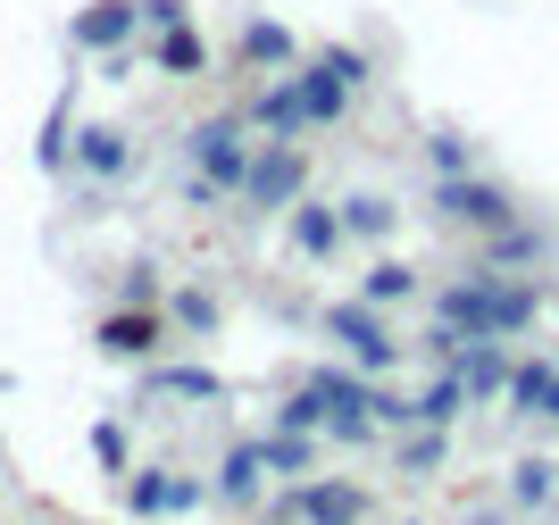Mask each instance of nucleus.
I'll use <instances>...</instances> for the list:
<instances>
[{"instance_id":"1","label":"nucleus","mask_w":559,"mask_h":525,"mask_svg":"<svg viewBox=\"0 0 559 525\" xmlns=\"http://www.w3.org/2000/svg\"><path fill=\"white\" fill-rule=\"evenodd\" d=\"M192 159L210 167V183H234V192H242V176H251V142H242V117H210V126L192 134Z\"/></svg>"},{"instance_id":"2","label":"nucleus","mask_w":559,"mask_h":525,"mask_svg":"<svg viewBox=\"0 0 559 525\" xmlns=\"http://www.w3.org/2000/svg\"><path fill=\"white\" fill-rule=\"evenodd\" d=\"M293 192H301V151L293 142L259 151L251 176H242V208H293Z\"/></svg>"},{"instance_id":"3","label":"nucleus","mask_w":559,"mask_h":525,"mask_svg":"<svg viewBox=\"0 0 559 525\" xmlns=\"http://www.w3.org/2000/svg\"><path fill=\"white\" fill-rule=\"evenodd\" d=\"M435 208H443V217H460V226H485V234H501V226L518 217L510 192H492V183H476V176H443Z\"/></svg>"},{"instance_id":"4","label":"nucleus","mask_w":559,"mask_h":525,"mask_svg":"<svg viewBox=\"0 0 559 525\" xmlns=\"http://www.w3.org/2000/svg\"><path fill=\"white\" fill-rule=\"evenodd\" d=\"M326 325H334V334L350 343V359H359V367H393V359H401V343L384 334V318H376L368 300H359V309H334Z\"/></svg>"},{"instance_id":"5","label":"nucleus","mask_w":559,"mask_h":525,"mask_svg":"<svg viewBox=\"0 0 559 525\" xmlns=\"http://www.w3.org/2000/svg\"><path fill=\"white\" fill-rule=\"evenodd\" d=\"M293 509H301L309 525H359L368 517V492H359V484H301Z\"/></svg>"},{"instance_id":"6","label":"nucleus","mask_w":559,"mask_h":525,"mask_svg":"<svg viewBox=\"0 0 559 525\" xmlns=\"http://www.w3.org/2000/svg\"><path fill=\"white\" fill-rule=\"evenodd\" d=\"M134 17H142L134 0H93V9L75 17V43H84V50H117L126 34H134Z\"/></svg>"},{"instance_id":"7","label":"nucleus","mask_w":559,"mask_h":525,"mask_svg":"<svg viewBox=\"0 0 559 525\" xmlns=\"http://www.w3.org/2000/svg\"><path fill=\"white\" fill-rule=\"evenodd\" d=\"M435 325H451V334H492V284H451Z\"/></svg>"},{"instance_id":"8","label":"nucleus","mask_w":559,"mask_h":525,"mask_svg":"<svg viewBox=\"0 0 559 525\" xmlns=\"http://www.w3.org/2000/svg\"><path fill=\"white\" fill-rule=\"evenodd\" d=\"M151 343H159V318H142V309H117V318H100V350H117V359H142Z\"/></svg>"},{"instance_id":"9","label":"nucleus","mask_w":559,"mask_h":525,"mask_svg":"<svg viewBox=\"0 0 559 525\" xmlns=\"http://www.w3.org/2000/svg\"><path fill=\"white\" fill-rule=\"evenodd\" d=\"M293 92H301V117H309V126H326V117H343V92H350V84H334V75L309 59V68L293 75Z\"/></svg>"},{"instance_id":"10","label":"nucleus","mask_w":559,"mask_h":525,"mask_svg":"<svg viewBox=\"0 0 559 525\" xmlns=\"http://www.w3.org/2000/svg\"><path fill=\"white\" fill-rule=\"evenodd\" d=\"M242 126H276V134H301V126H309V117H301V92H293V84L259 92L251 109H242Z\"/></svg>"},{"instance_id":"11","label":"nucleus","mask_w":559,"mask_h":525,"mask_svg":"<svg viewBox=\"0 0 559 525\" xmlns=\"http://www.w3.org/2000/svg\"><path fill=\"white\" fill-rule=\"evenodd\" d=\"M217 492H226V501H259V451H251V442H234V451H226Z\"/></svg>"},{"instance_id":"12","label":"nucleus","mask_w":559,"mask_h":525,"mask_svg":"<svg viewBox=\"0 0 559 525\" xmlns=\"http://www.w3.org/2000/svg\"><path fill=\"white\" fill-rule=\"evenodd\" d=\"M460 401H467V384L443 367V375L426 384V401H409V417H426V426H451V417H460Z\"/></svg>"},{"instance_id":"13","label":"nucleus","mask_w":559,"mask_h":525,"mask_svg":"<svg viewBox=\"0 0 559 525\" xmlns=\"http://www.w3.org/2000/svg\"><path fill=\"white\" fill-rule=\"evenodd\" d=\"M343 234H393V201H376V192H350V201H343Z\"/></svg>"},{"instance_id":"14","label":"nucleus","mask_w":559,"mask_h":525,"mask_svg":"<svg viewBox=\"0 0 559 525\" xmlns=\"http://www.w3.org/2000/svg\"><path fill=\"white\" fill-rule=\"evenodd\" d=\"M409 293H418V267H401V259L368 267V309H384V300H409Z\"/></svg>"},{"instance_id":"15","label":"nucleus","mask_w":559,"mask_h":525,"mask_svg":"<svg viewBox=\"0 0 559 525\" xmlns=\"http://www.w3.org/2000/svg\"><path fill=\"white\" fill-rule=\"evenodd\" d=\"M526 318H535V293L526 284H492V334H518Z\"/></svg>"},{"instance_id":"16","label":"nucleus","mask_w":559,"mask_h":525,"mask_svg":"<svg viewBox=\"0 0 559 525\" xmlns=\"http://www.w3.org/2000/svg\"><path fill=\"white\" fill-rule=\"evenodd\" d=\"M535 251H543V234H535V226H518V217L492 234V267H526Z\"/></svg>"},{"instance_id":"17","label":"nucleus","mask_w":559,"mask_h":525,"mask_svg":"<svg viewBox=\"0 0 559 525\" xmlns=\"http://www.w3.org/2000/svg\"><path fill=\"white\" fill-rule=\"evenodd\" d=\"M301 392H318L326 409H368V384H350V375H334V367H318Z\"/></svg>"},{"instance_id":"18","label":"nucleus","mask_w":559,"mask_h":525,"mask_svg":"<svg viewBox=\"0 0 559 525\" xmlns=\"http://www.w3.org/2000/svg\"><path fill=\"white\" fill-rule=\"evenodd\" d=\"M242 59H259V68H284V59H293V34H284V25H251V34H242Z\"/></svg>"},{"instance_id":"19","label":"nucleus","mask_w":559,"mask_h":525,"mask_svg":"<svg viewBox=\"0 0 559 525\" xmlns=\"http://www.w3.org/2000/svg\"><path fill=\"white\" fill-rule=\"evenodd\" d=\"M293 242H301V251H334V242H343V217H326V208H301V217H293Z\"/></svg>"},{"instance_id":"20","label":"nucleus","mask_w":559,"mask_h":525,"mask_svg":"<svg viewBox=\"0 0 559 525\" xmlns=\"http://www.w3.org/2000/svg\"><path fill=\"white\" fill-rule=\"evenodd\" d=\"M84 167H100V176H117V167H126V134H109V126H93V134H84Z\"/></svg>"},{"instance_id":"21","label":"nucleus","mask_w":559,"mask_h":525,"mask_svg":"<svg viewBox=\"0 0 559 525\" xmlns=\"http://www.w3.org/2000/svg\"><path fill=\"white\" fill-rule=\"evenodd\" d=\"M551 476H559L551 458H526V467H518V509H543V501H551Z\"/></svg>"},{"instance_id":"22","label":"nucleus","mask_w":559,"mask_h":525,"mask_svg":"<svg viewBox=\"0 0 559 525\" xmlns=\"http://www.w3.org/2000/svg\"><path fill=\"white\" fill-rule=\"evenodd\" d=\"M510 401H518V409H543V401H551V367H518V375H510Z\"/></svg>"},{"instance_id":"23","label":"nucleus","mask_w":559,"mask_h":525,"mask_svg":"<svg viewBox=\"0 0 559 525\" xmlns=\"http://www.w3.org/2000/svg\"><path fill=\"white\" fill-rule=\"evenodd\" d=\"M259 467H284V476H301V467H309V442H301V434H276L267 451H259Z\"/></svg>"},{"instance_id":"24","label":"nucleus","mask_w":559,"mask_h":525,"mask_svg":"<svg viewBox=\"0 0 559 525\" xmlns=\"http://www.w3.org/2000/svg\"><path fill=\"white\" fill-rule=\"evenodd\" d=\"M318 68H326L334 84H368V59H359V50H343V43H334V50H318Z\"/></svg>"},{"instance_id":"25","label":"nucleus","mask_w":559,"mask_h":525,"mask_svg":"<svg viewBox=\"0 0 559 525\" xmlns=\"http://www.w3.org/2000/svg\"><path fill=\"white\" fill-rule=\"evenodd\" d=\"M151 392H185V401H217V375H201V367H185V375H159Z\"/></svg>"},{"instance_id":"26","label":"nucleus","mask_w":559,"mask_h":525,"mask_svg":"<svg viewBox=\"0 0 559 525\" xmlns=\"http://www.w3.org/2000/svg\"><path fill=\"white\" fill-rule=\"evenodd\" d=\"M159 59H167V68H201V34H192V25H176V34L159 43Z\"/></svg>"},{"instance_id":"27","label":"nucleus","mask_w":559,"mask_h":525,"mask_svg":"<svg viewBox=\"0 0 559 525\" xmlns=\"http://www.w3.org/2000/svg\"><path fill=\"white\" fill-rule=\"evenodd\" d=\"M176 318H185L192 334H210V325H217V300L210 293H185V300H176Z\"/></svg>"},{"instance_id":"28","label":"nucleus","mask_w":559,"mask_h":525,"mask_svg":"<svg viewBox=\"0 0 559 525\" xmlns=\"http://www.w3.org/2000/svg\"><path fill=\"white\" fill-rule=\"evenodd\" d=\"M426 159H435V176H460V167H467V151H460L451 134H435V142H426Z\"/></svg>"},{"instance_id":"29","label":"nucleus","mask_w":559,"mask_h":525,"mask_svg":"<svg viewBox=\"0 0 559 525\" xmlns=\"http://www.w3.org/2000/svg\"><path fill=\"white\" fill-rule=\"evenodd\" d=\"M435 458H443V426H435V434H418V442H409V451H401V467H435Z\"/></svg>"},{"instance_id":"30","label":"nucleus","mask_w":559,"mask_h":525,"mask_svg":"<svg viewBox=\"0 0 559 525\" xmlns=\"http://www.w3.org/2000/svg\"><path fill=\"white\" fill-rule=\"evenodd\" d=\"M326 426H334V434H343V442H368V434H376V426H368V417H359V409H334Z\"/></svg>"},{"instance_id":"31","label":"nucleus","mask_w":559,"mask_h":525,"mask_svg":"<svg viewBox=\"0 0 559 525\" xmlns=\"http://www.w3.org/2000/svg\"><path fill=\"white\" fill-rule=\"evenodd\" d=\"M476 525H510V517H501V509H485V517H476Z\"/></svg>"},{"instance_id":"32","label":"nucleus","mask_w":559,"mask_h":525,"mask_svg":"<svg viewBox=\"0 0 559 525\" xmlns=\"http://www.w3.org/2000/svg\"><path fill=\"white\" fill-rule=\"evenodd\" d=\"M543 417H559V384H551V401H543Z\"/></svg>"}]
</instances>
